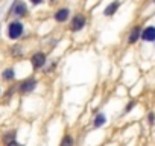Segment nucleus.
<instances>
[{
    "label": "nucleus",
    "mask_w": 155,
    "mask_h": 146,
    "mask_svg": "<svg viewBox=\"0 0 155 146\" xmlns=\"http://www.w3.org/2000/svg\"><path fill=\"white\" fill-rule=\"evenodd\" d=\"M84 25H85V18L82 15H76L73 18V22H71V29L73 31H79V29L84 28Z\"/></svg>",
    "instance_id": "f03ea898"
},
{
    "label": "nucleus",
    "mask_w": 155,
    "mask_h": 146,
    "mask_svg": "<svg viewBox=\"0 0 155 146\" xmlns=\"http://www.w3.org/2000/svg\"><path fill=\"white\" fill-rule=\"evenodd\" d=\"M14 137H15V132H8L5 135V143L9 144V143H14Z\"/></svg>",
    "instance_id": "9b49d317"
},
{
    "label": "nucleus",
    "mask_w": 155,
    "mask_h": 146,
    "mask_svg": "<svg viewBox=\"0 0 155 146\" xmlns=\"http://www.w3.org/2000/svg\"><path fill=\"white\" fill-rule=\"evenodd\" d=\"M35 85H37V82H35L34 79H28V81H25V82L20 84V91H23V93L32 91V90L35 88Z\"/></svg>",
    "instance_id": "7ed1b4c3"
},
{
    "label": "nucleus",
    "mask_w": 155,
    "mask_h": 146,
    "mask_svg": "<svg viewBox=\"0 0 155 146\" xmlns=\"http://www.w3.org/2000/svg\"><path fill=\"white\" fill-rule=\"evenodd\" d=\"M104 123H105V116H104V114H99V116L94 119V126L99 128V126H102Z\"/></svg>",
    "instance_id": "9d476101"
},
{
    "label": "nucleus",
    "mask_w": 155,
    "mask_h": 146,
    "mask_svg": "<svg viewBox=\"0 0 155 146\" xmlns=\"http://www.w3.org/2000/svg\"><path fill=\"white\" fill-rule=\"evenodd\" d=\"M71 143H73L71 137H65V138L62 140V144H71Z\"/></svg>",
    "instance_id": "ddd939ff"
},
{
    "label": "nucleus",
    "mask_w": 155,
    "mask_h": 146,
    "mask_svg": "<svg viewBox=\"0 0 155 146\" xmlns=\"http://www.w3.org/2000/svg\"><path fill=\"white\" fill-rule=\"evenodd\" d=\"M40 2H41V0H32V3H35V5H38Z\"/></svg>",
    "instance_id": "dca6fc26"
},
{
    "label": "nucleus",
    "mask_w": 155,
    "mask_h": 146,
    "mask_svg": "<svg viewBox=\"0 0 155 146\" xmlns=\"http://www.w3.org/2000/svg\"><path fill=\"white\" fill-rule=\"evenodd\" d=\"M14 12H15L17 15H25V14H26V6H25L23 3H18V5L15 6Z\"/></svg>",
    "instance_id": "1a4fd4ad"
},
{
    "label": "nucleus",
    "mask_w": 155,
    "mask_h": 146,
    "mask_svg": "<svg viewBox=\"0 0 155 146\" xmlns=\"http://www.w3.org/2000/svg\"><path fill=\"white\" fill-rule=\"evenodd\" d=\"M67 17H68V9H59V11L55 14V18H56L58 22H65Z\"/></svg>",
    "instance_id": "423d86ee"
},
{
    "label": "nucleus",
    "mask_w": 155,
    "mask_h": 146,
    "mask_svg": "<svg viewBox=\"0 0 155 146\" xmlns=\"http://www.w3.org/2000/svg\"><path fill=\"white\" fill-rule=\"evenodd\" d=\"M138 37H140V28H134V31L129 35V43H135L138 40Z\"/></svg>",
    "instance_id": "6e6552de"
},
{
    "label": "nucleus",
    "mask_w": 155,
    "mask_h": 146,
    "mask_svg": "<svg viewBox=\"0 0 155 146\" xmlns=\"http://www.w3.org/2000/svg\"><path fill=\"white\" fill-rule=\"evenodd\" d=\"M117 8H119V2H113L111 5H108L105 8V15H113L117 11Z\"/></svg>",
    "instance_id": "0eeeda50"
},
{
    "label": "nucleus",
    "mask_w": 155,
    "mask_h": 146,
    "mask_svg": "<svg viewBox=\"0 0 155 146\" xmlns=\"http://www.w3.org/2000/svg\"><path fill=\"white\" fill-rule=\"evenodd\" d=\"M44 62H46V56H44L43 53H35V55L32 56V64H34L35 67H43Z\"/></svg>",
    "instance_id": "39448f33"
},
{
    "label": "nucleus",
    "mask_w": 155,
    "mask_h": 146,
    "mask_svg": "<svg viewBox=\"0 0 155 146\" xmlns=\"http://www.w3.org/2000/svg\"><path fill=\"white\" fill-rule=\"evenodd\" d=\"M153 119H155L153 113H149V122H150V123H153Z\"/></svg>",
    "instance_id": "4468645a"
},
{
    "label": "nucleus",
    "mask_w": 155,
    "mask_h": 146,
    "mask_svg": "<svg viewBox=\"0 0 155 146\" xmlns=\"http://www.w3.org/2000/svg\"><path fill=\"white\" fill-rule=\"evenodd\" d=\"M134 107V102H129V105L126 107V111H131V108Z\"/></svg>",
    "instance_id": "2eb2a0df"
},
{
    "label": "nucleus",
    "mask_w": 155,
    "mask_h": 146,
    "mask_svg": "<svg viewBox=\"0 0 155 146\" xmlns=\"http://www.w3.org/2000/svg\"><path fill=\"white\" fill-rule=\"evenodd\" d=\"M141 38L144 41H153L155 40V28H146L141 32Z\"/></svg>",
    "instance_id": "20e7f679"
},
{
    "label": "nucleus",
    "mask_w": 155,
    "mask_h": 146,
    "mask_svg": "<svg viewBox=\"0 0 155 146\" xmlns=\"http://www.w3.org/2000/svg\"><path fill=\"white\" fill-rule=\"evenodd\" d=\"M3 78H5V79H12V78H14V70H12V68L5 70V71H3Z\"/></svg>",
    "instance_id": "f8f14e48"
},
{
    "label": "nucleus",
    "mask_w": 155,
    "mask_h": 146,
    "mask_svg": "<svg viewBox=\"0 0 155 146\" xmlns=\"http://www.w3.org/2000/svg\"><path fill=\"white\" fill-rule=\"evenodd\" d=\"M21 32H23V26H21L20 23H11V25H9L8 34H9V37H11L12 40L18 38V37L21 35Z\"/></svg>",
    "instance_id": "f257e3e1"
}]
</instances>
